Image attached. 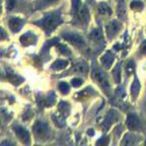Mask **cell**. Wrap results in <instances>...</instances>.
<instances>
[{"label": "cell", "instance_id": "8992f818", "mask_svg": "<svg viewBox=\"0 0 146 146\" xmlns=\"http://www.w3.org/2000/svg\"><path fill=\"white\" fill-rule=\"evenodd\" d=\"M128 126H129V128H131V129H136V128L138 127V120H137L134 116L130 117L129 122H128Z\"/></svg>", "mask_w": 146, "mask_h": 146}, {"label": "cell", "instance_id": "30bf717a", "mask_svg": "<svg viewBox=\"0 0 146 146\" xmlns=\"http://www.w3.org/2000/svg\"><path fill=\"white\" fill-rule=\"evenodd\" d=\"M82 83V80L80 79H74L72 80V84L74 85V86H78V85H80Z\"/></svg>", "mask_w": 146, "mask_h": 146}, {"label": "cell", "instance_id": "7a4b0ae2", "mask_svg": "<svg viewBox=\"0 0 146 146\" xmlns=\"http://www.w3.org/2000/svg\"><path fill=\"white\" fill-rule=\"evenodd\" d=\"M21 25H23V23L18 18H13V19H11V21H9V27H10V29L13 32H16V31L19 30L21 27Z\"/></svg>", "mask_w": 146, "mask_h": 146}, {"label": "cell", "instance_id": "ba28073f", "mask_svg": "<svg viewBox=\"0 0 146 146\" xmlns=\"http://www.w3.org/2000/svg\"><path fill=\"white\" fill-rule=\"evenodd\" d=\"M59 88L63 94H67V92H68V85H67L66 83H64V82L59 85Z\"/></svg>", "mask_w": 146, "mask_h": 146}, {"label": "cell", "instance_id": "9c48e42d", "mask_svg": "<svg viewBox=\"0 0 146 146\" xmlns=\"http://www.w3.org/2000/svg\"><path fill=\"white\" fill-rule=\"evenodd\" d=\"M15 2H16V0H7V8H8L9 10H11L14 7V5H15Z\"/></svg>", "mask_w": 146, "mask_h": 146}, {"label": "cell", "instance_id": "5b68a950", "mask_svg": "<svg viewBox=\"0 0 146 146\" xmlns=\"http://www.w3.org/2000/svg\"><path fill=\"white\" fill-rule=\"evenodd\" d=\"M15 133L18 135V137L21 138V140H25V139H27L29 138V134H27V132L25 130V129H23V128H15Z\"/></svg>", "mask_w": 146, "mask_h": 146}, {"label": "cell", "instance_id": "3957f363", "mask_svg": "<svg viewBox=\"0 0 146 146\" xmlns=\"http://www.w3.org/2000/svg\"><path fill=\"white\" fill-rule=\"evenodd\" d=\"M66 39L68 40V41L72 42V43H75V44H82L83 43L82 38H80V36H77V35H72V34L67 35Z\"/></svg>", "mask_w": 146, "mask_h": 146}, {"label": "cell", "instance_id": "8fae6325", "mask_svg": "<svg viewBox=\"0 0 146 146\" xmlns=\"http://www.w3.org/2000/svg\"><path fill=\"white\" fill-rule=\"evenodd\" d=\"M5 36H6V35H5L4 31H2V30H1V29H0V40L4 39Z\"/></svg>", "mask_w": 146, "mask_h": 146}, {"label": "cell", "instance_id": "6da1fadb", "mask_svg": "<svg viewBox=\"0 0 146 146\" xmlns=\"http://www.w3.org/2000/svg\"><path fill=\"white\" fill-rule=\"evenodd\" d=\"M60 21H61V19H60V16L58 14H50L44 19L43 25L46 30L50 32V31L54 30L55 27L59 25Z\"/></svg>", "mask_w": 146, "mask_h": 146}, {"label": "cell", "instance_id": "277c9868", "mask_svg": "<svg viewBox=\"0 0 146 146\" xmlns=\"http://www.w3.org/2000/svg\"><path fill=\"white\" fill-rule=\"evenodd\" d=\"M33 39H34V36H33L32 34H25L21 36V41L23 45L27 46V45H31V44H33Z\"/></svg>", "mask_w": 146, "mask_h": 146}, {"label": "cell", "instance_id": "52a82bcc", "mask_svg": "<svg viewBox=\"0 0 146 146\" xmlns=\"http://www.w3.org/2000/svg\"><path fill=\"white\" fill-rule=\"evenodd\" d=\"M67 65V62L66 61H58L54 64V68H57V69H61V68H64V67H66Z\"/></svg>", "mask_w": 146, "mask_h": 146}]
</instances>
